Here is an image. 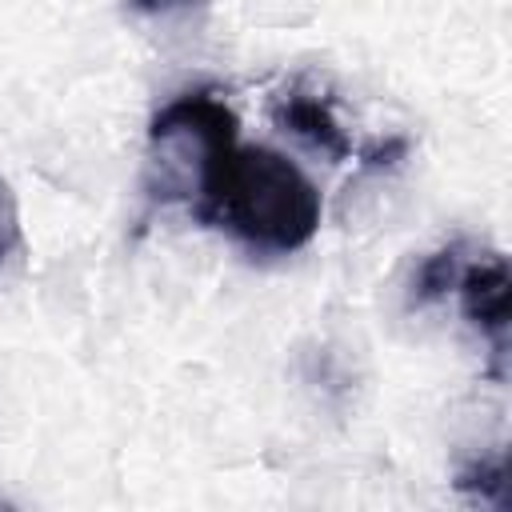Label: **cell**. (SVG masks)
Here are the masks:
<instances>
[{
  "label": "cell",
  "instance_id": "6da1fadb",
  "mask_svg": "<svg viewBox=\"0 0 512 512\" xmlns=\"http://www.w3.org/2000/svg\"><path fill=\"white\" fill-rule=\"evenodd\" d=\"M188 208L196 224L220 228L252 252L288 256L316 236L324 200L284 152L268 144H232Z\"/></svg>",
  "mask_w": 512,
  "mask_h": 512
},
{
  "label": "cell",
  "instance_id": "7a4b0ae2",
  "mask_svg": "<svg viewBox=\"0 0 512 512\" xmlns=\"http://www.w3.org/2000/svg\"><path fill=\"white\" fill-rule=\"evenodd\" d=\"M236 112L216 88H192L168 100L148 124L144 196L148 204H192L216 160L236 144Z\"/></svg>",
  "mask_w": 512,
  "mask_h": 512
},
{
  "label": "cell",
  "instance_id": "3957f363",
  "mask_svg": "<svg viewBox=\"0 0 512 512\" xmlns=\"http://www.w3.org/2000/svg\"><path fill=\"white\" fill-rule=\"evenodd\" d=\"M508 260L500 252H476L464 260L456 296L464 320L492 344V376L504 380V356H508Z\"/></svg>",
  "mask_w": 512,
  "mask_h": 512
},
{
  "label": "cell",
  "instance_id": "277c9868",
  "mask_svg": "<svg viewBox=\"0 0 512 512\" xmlns=\"http://www.w3.org/2000/svg\"><path fill=\"white\" fill-rule=\"evenodd\" d=\"M272 120L292 132L304 148L328 156V160H344L352 152L348 144V132L340 128L336 112H332V100L308 84H288L276 100H272Z\"/></svg>",
  "mask_w": 512,
  "mask_h": 512
},
{
  "label": "cell",
  "instance_id": "5b68a950",
  "mask_svg": "<svg viewBox=\"0 0 512 512\" xmlns=\"http://www.w3.org/2000/svg\"><path fill=\"white\" fill-rule=\"evenodd\" d=\"M464 260H468V244L464 240H452V244L436 248L432 256H424L416 276H412V288H408V308H428V304L444 300L456 288Z\"/></svg>",
  "mask_w": 512,
  "mask_h": 512
},
{
  "label": "cell",
  "instance_id": "8992f818",
  "mask_svg": "<svg viewBox=\"0 0 512 512\" xmlns=\"http://www.w3.org/2000/svg\"><path fill=\"white\" fill-rule=\"evenodd\" d=\"M456 492H464V496H476V500H484V504H504V492H508V460H504V452H496V456H476V460H468L460 472H456Z\"/></svg>",
  "mask_w": 512,
  "mask_h": 512
},
{
  "label": "cell",
  "instance_id": "52a82bcc",
  "mask_svg": "<svg viewBox=\"0 0 512 512\" xmlns=\"http://www.w3.org/2000/svg\"><path fill=\"white\" fill-rule=\"evenodd\" d=\"M20 248V208L16 196L8 188V180L0 176V268L8 264V256Z\"/></svg>",
  "mask_w": 512,
  "mask_h": 512
},
{
  "label": "cell",
  "instance_id": "ba28073f",
  "mask_svg": "<svg viewBox=\"0 0 512 512\" xmlns=\"http://www.w3.org/2000/svg\"><path fill=\"white\" fill-rule=\"evenodd\" d=\"M192 4H200V0H124V8L136 16H168V12H180Z\"/></svg>",
  "mask_w": 512,
  "mask_h": 512
}]
</instances>
